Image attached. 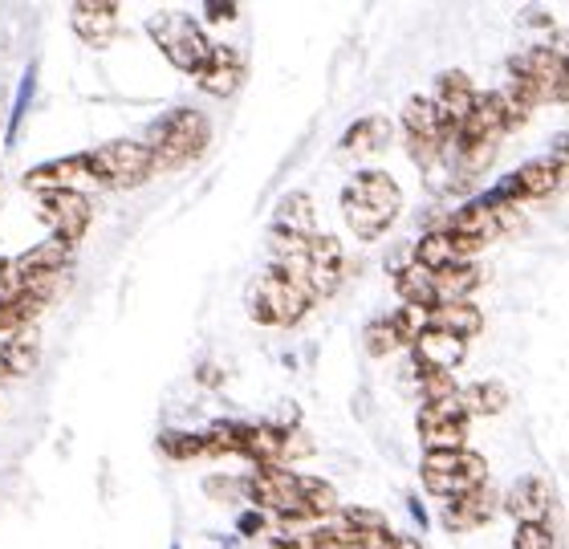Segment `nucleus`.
Returning <instances> with one entry per match:
<instances>
[{
  "label": "nucleus",
  "instance_id": "f3484780",
  "mask_svg": "<svg viewBox=\"0 0 569 549\" xmlns=\"http://www.w3.org/2000/svg\"><path fill=\"white\" fill-rule=\"evenodd\" d=\"M73 33L90 46H107L119 33V4L114 0H78L70 9Z\"/></svg>",
  "mask_w": 569,
  "mask_h": 549
},
{
  "label": "nucleus",
  "instance_id": "a878e982",
  "mask_svg": "<svg viewBox=\"0 0 569 549\" xmlns=\"http://www.w3.org/2000/svg\"><path fill=\"white\" fill-rule=\"evenodd\" d=\"M456 399H460L463 416H500V411L509 407V387L492 379H480V382H472V387H463Z\"/></svg>",
  "mask_w": 569,
  "mask_h": 549
},
{
  "label": "nucleus",
  "instance_id": "cd10ccee",
  "mask_svg": "<svg viewBox=\"0 0 569 549\" xmlns=\"http://www.w3.org/2000/svg\"><path fill=\"white\" fill-rule=\"evenodd\" d=\"M37 370V342L29 338H0V379H24Z\"/></svg>",
  "mask_w": 569,
  "mask_h": 549
},
{
  "label": "nucleus",
  "instance_id": "39448f33",
  "mask_svg": "<svg viewBox=\"0 0 569 549\" xmlns=\"http://www.w3.org/2000/svg\"><path fill=\"white\" fill-rule=\"evenodd\" d=\"M509 78L521 82L529 94L541 102H553V107H566L569 98V73H566V58L561 49L553 46H529L521 49L517 58H509Z\"/></svg>",
  "mask_w": 569,
  "mask_h": 549
},
{
  "label": "nucleus",
  "instance_id": "ea45409f",
  "mask_svg": "<svg viewBox=\"0 0 569 549\" xmlns=\"http://www.w3.org/2000/svg\"><path fill=\"white\" fill-rule=\"evenodd\" d=\"M269 549H297V538H277L269 541Z\"/></svg>",
  "mask_w": 569,
  "mask_h": 549
},
{
  "label": "nucleus",
  "instance_id": "c9c22d12",
  "mask_svg": "<svg viewBox=\"0 0 569 549\" xmlns=\"http://www.w3.org/2000/svg\"><path fill=\"white\" fill-rule=\"evenodd\" d=\"M237 4H224V0H212V4H208V9H203V17H208V21H237Z\"/></svg>",
  "mask_w": 569,
  "mask_h": 549
},
{
  "label": "nucleus",
  "instance_id": "dca6fc26",
  "mask_svg": "<svg viewBox=\"0 0 569 549\" xmlns=\"http://www.w3.org/2000/svg\"><path fill=\"white\" fill-rule=\"evenodd\" d=\"M505 509L512 513L517 526H546L549 509H553V492L541 477H521L505 492Z\"/></svg>",
  "mask_w": 569,
  "mask_h": 549
},
{
  "label": "nucleus",
  "instance_id": "c756f323",
  "mask_svg": "<svg viewBox=\"0 0 569 549\" xmlns=\"http://www.w3.org/2000/svg\"><path fill=\"white\" fill-rule=\"evenodd\" d=\"M281 232H293V237H313L318 228H313V203H309V196H301V191H293V196H284L281 208H277V224Z\"/></svg>",
  "mask_w": 569,
  "mask_h": 549
},
{
  "label": "nucleus",
  "instance_id": "5701e85b",
  "mask_svg": "<svg viewBox=\"0 0 569 549\" xmlns=\"http://www.w3.org/2000/svg\"><path fill=\"white\" fill-rule=\"evenodd\" d=\"M480 281H485V269L476 261H456V264H448V269H436V273H431L436 306H443V301H468V293H472Z\"/></svg>",
  "mask_w": 569,
  "mask_h": 549
},
{
  "label": "nucleus",
  "instance_id": "f704fd0d",
  "mask_svg": "<svg viewBox=\"0 0 569 549\" xmlns=\"http://www.w3.org/2000/svg\"><path fill=\"white\" fill-rule=\"evenodd\" d=\"M203 489L212 492L216 501H237V497H244V480L237 477H208V485Z\"/></svg>",
  "mask_w": 569,
  "mask_h": 549
},
{
  "label": "nucleus",
  "instance_id": "b1692460",
  "mask_svg": "<svg viewBox=\"0 0 569 549\" xmlns=\"http://www.w3.org/2000/svg\"><path fill=\"white\" fill-rule=\"evenodd\" d=\"M488 94H492V107H497L500 122H505V131H517V127H525V122L533 119L537 98L529 94L521 82L505 78V86H500V90H488Z\"/></svg>",
  "mask_w": 569,
  "mask_h": 549
},
{
  "label": "nucleus",
  "instance_id": "1a4fd4ad",
  "mask_svg": "<svg viewBox=\"0 0 569 549\" xmlns=\"http://www.w3.org/2000/svg\"><path fill=\"white\" fill-rule=\"evenodd\" d=\"M476 90L472 78L463 70H448L439 73L436 82V94H431V110H436V122H439V139H443V156L451 151V143H456V134H460V127L468 122V114H472V102H476Z\"/></svg>",
  "mask_w": 569,
  "mask_h": 549
},
{
  "label": "nucleus",
  "instance_id": "c85d7f7f",
  "mask_svg": "<svg viewBox=\"0 0 569 549\" xmlns=\"http://www.w3.org/2000/svg\"><path fill=\"white\" fill-rule=\"evenodd\" d=\"M395 289H399L403 306H416V310H431V306H436V293H431V273H427V269H419V264H403V269L395 273Z\"/></svg>",
  "mask_w": 569,
  "mask_h": 549
},
{
  "label": "nucleus",
  "instance_id": "72a5a7b5",
  "mask_svg": "<svg viewBox=\"0 0 569 549\" xmlns=\"http://www.w3.org/2000/svg\"><path fill=\"white\" fill-rule=\"evenodd\" d=\"M553 529L549 526H517L512 533V549H553Z\"/></svg>",
  "mask_w": 569,
  "mask_h": 549
},
{
  "label": "nucleus",
  "instance_id": "6e6552de",
  "mask_svg": "<svg viewBox=\"0 0 569 549\" xmlns=\"http://www.w3.org/2000/svg\"><path fill=\"white\" fill-rule=\"evenodd\" d=\"M488 480V460L480 452L456 448V452H427L423 456V489L436 497H460Z\"/></svg>",
  "mask_w": 569,
  "mask_h": 549
},
{
  "label": "nucleus",
  "instance_id": "2eb2a0df",
  "mask_svg": "<svg viewBox=\"0 0 569 549\" xmlns=\"http://www.w3.org/2000/svg\"><path fill=\"white\" fill-rule=\"evenodd\" d=\"M500 509V492L492 485H476V489L451 497L448 509H443V521H448L456 533H468V529H485Z\"/></svg>",
  "mask_w": 569,
  "mask_h": 549
},
{
  "label": "nucleus",
  "instance_id": "f257e3e1",
  "mask_svg": "<svg viewBox=\"0 0 569 549\" xmlns=\"http://www.w3.org/2000/svg\"><path fill=\"white\" fill-rule=\"evenodd\" d=\"M403 212V188L387 171H358L342 188V216L350 232L362 240L382 237Z\"/></svg>",
  "mask_w": 569,
  "mask_h": 549
},
{
  "label": "nucleus",
  "instance_id": "9d476101",
  "mask_svg": "<svg viewBox=\"0 0 569 549\" xmlns=\"http://www.w3.org/2000/svg\"><path fill=\"white\" fill-rule=\"evenodd\" d=\"M33 208L53 228V240H66V244H78L86 237L90 220H94L90 196H78V191H46V196H33Z\"/></svg>",
  "mask_w": 569,
  "mask_h": 549
},
{
  "label": "nucleus",
  "instance_id": "2f4dec72",
  "mask_svg": "<svg viewBox=\"0 0 569 549\" xmlns=\"http://www.w3.org/2000/svg\"><path fill=\"white\" fill-rule=\"evenodd\" d=\"M362 342H367L370 359H391L395 350H403L399 347V330H395L391 313H387V318H375V322L362 330Z\"/></svg>",
  "mask_w": 569,
  "mask_h": 549
},
{
  "label": "nucleus",
  "instance_id": "7ed1b4c3",
  "mask_svg": "<svg viewBox=\"0 0 569 549\" xmlns=\"http://www.w3.org/2000/svg\"><path fill=\"white\" fill-rule=\"evenodd\" d=\"M82 159H86L90 180H94L98 188L131 191V188H142V183L154 176L151 147L142 143V139H114V143H102V147H94V151H82Z\"/></svg>",
  "mask_w": 569,
  "mask_h": 549
},
{
  "label": "nucleus",
  "instance_id": "393cba45",
  "mask_svg": "<svg viewBox=\"0 0 569 549\" xmlns=\"http://www.w3.org/2000/svg\"><path fill=\"white\" fill-rule=\"evenodd\" d=\"M387 143H391V119H382V114H367L342 134V151L350 156H375Z\"/></svg>",
  "mask_w": 569,
  "mask_h": 549
},
{
  "label": "nucleus",
  "instance_id": "e433bc0d",
  "mask_svg": "<svg viewBox=\"0 0 569 549\" xmlns=\"http://www.w3.org/2000/svg\"><path fill=\"white\" fill-rule=\"evenodd\" d=\"M261 529H264V513H257V509H252V513L240 517V533H244V538H257Z\"/></svg>",
  "mask_w": 569,
  "mask_h": 549
},
{
  "label": "nucleus",
  "instance_id": "f03ea898",
  "mask_svg": "<svg viewBox=\"0 0 569 549\" xmlns=\"http://www.w3.org/2000/svg\"><path fill=\"white\" fill-rule=\"evenodd\" d=\"M208 139H212L208 114L196 107H176L171 114L154 122L151 139H142V143L151 147L154 171H179L208 151Z\"/></svg>",
  "mask_w": 569,
  "mask_h": 549
},
{
  "label": "nucleus",
  "instance_id": "423d86ee",
  "mask_svg": "<svg viewBox=\"0 0 569 549\" xmlns=\"http://www.w3.org/2000/svg\"><path fill=\"white\" fill-rule=\"evenodd\" d=\"M293 477L297 472H289V468H257L252 477H244V497L257 505V513H273L281 526H306L313 517L306 513V505L297 497Z\"/></svg>",
  "mask_w": 569,
  "mask_h": 549
},
{
  "label": "nucleus",
  "instance_id": "aec40b11",
  "mask_svg": "<svg viewBox=\"0 0 569 549\" xmlns=\"http://www.w3.org/2000/svg\"><path fill=\"white\" fill-rule=\"evenodd\" d=\"M427 330H439V335L468 342V338H476L485 330V313L476 310L472 301H443V306L427 310Z\"/></svg>",
  "mask_w": 569,
  "mask_h": 549
},
{
  "label": "nucleus",
  "instance_id": "f8f14e48",
  "mask_svg": "<svg viewBox=\"0 0 569 549\" xmlns=\"http://www.w3.org/2000/svg\"><path fill=\"white\" fill-rule=\"evenodd\" d=\"M561 180H566V156H546V159H529L525 168L505 176V180L497 183V191L509 203L546 200V196H553V191L561 188Z\"/></svg>",
  "mask_w": 569,
  "mask_h": 549
},
{
  "label": "nucleus",
  "instance_id": "0eeeda50",
  "mask_svg": "<svg viewBox=\"0 0 569 549\" xmlns=\"http://www.w3.org/2000/svg\"><path fill=\"white\" fill-rule=\"evenodd\" d=\"M309 306H313V298H309L306 289L293 286V281H284V277H277V273H264L261 281L249 289L252 322L277 326V330L301 322V318L309 313Z\"/></svg>",
  "mask_w": 569,
  "mask_h": 549
},
{
  "label": "nucleus",
  "instance_id": "4468645a",
  "mask_svg": "<svg viewBox=\"0 0 569 549\" xmlns=\"http://www.w3.org/2000/svg\"><path fill=\"white\" fill-rule=\"evenodd\" d=\"M21 183L33 191V196H46V191H78V196H90V188H98V183L90 180V171H86L82 156L49 159V163H41V168L24 171Z\"/></svg>",
  "mask_w": 569,
  "mask_h": 549
},
{
  "label": "nucleus",
  "instance_id": "bb28decb",
  "mask_svg": "<svg viewBox=\"0 0 569 549\" xmlns=\"http://www.w3.org/2000/svg\"><path fill=\"white\" fill-rule=\"evenodd\" d=\"M293 485H297V497H301V505H306V513L313 517V521H326V517H333L338 509H342L330 480H321V477H293Z\"/></svg>",
  "mask_w": 569,
  "mask_h": 549
},
{
  "label": "nucleus",
  "instance_id": "a211bd4d",
  "mask_svg": "<svg viewBox=\"0 0 569 549\" xmlns=\"http://www.w3.org/2000/svg\"><path fill=\"white\" fill-rule=\"evenodd\" d=\"M196 82L200 90H208L212 98H232L244 82V61H240L237 49L228 46H212L208 61H203V70L196 73Z\"/></svg>",
  "mask_w": 569,
  "mask_h": 549
},
{
  "label": "nucleus",
  "instance_id": "4c0bfd02",
  "mask_svg": "<svg viewBox=\"0 0 569 549\" xmlns=\"http://www.w3.org/2000/svg\"><path fill=\"white\" fill-rule=\"evenodd\" d=\"M297 549H338V546H333V541L326 538V533H321V529H313V533H309V538H297Z\"/></svg>",
  "mask_w": 569,
  "mask_h": 549
},
{
  "label": "nucleus",
  "instance_id": "a19ab883",
  "mask_svg": "<svg viewBox=\"0 0 569 549\" xmlns=\"http://www.w3.org/2000/svg\"><path fill=\"white\" fill-rule=\"evenodd\" d=\"M4 273H9V261H4V257H0V281H4Z\"/></svg>",
  "mask_w": 569,
  "mask_h": 549
},
{
  "label": "nucleus",
  "instance_id": "4be33fe9",
  "mask_svg": "<svg viewBox=\"0 0 569 549\" xmlns=\"http://www.w3.org/2000/svg\"><path fill=\"white\" fill-rule=\"evenodd\" d=\"M443 228H448V232H460V237H468V240H480V244H488L492 237H500L497 212H492V203H488L485 196L460 203V208L448 216V224Z\"/></svg>",
  "mask_w": 569,
  "mask_h": 549
},
{
  "label": "nucleus",
  "instance_id": "6ab92c4d",
  "mask_svg": "<svg viewBox=\"0 0 569 549\" xmlns=\"http://www.w3.org/2000/svg\"><path fill=\"white\" fill-rule=\"evenodd\" d=\"M49 293L37 289H17V293H0V338H24V330L46 313Z\"/></svg>",
  "mask_w": 569,
  "mask_h": 549
},
{
  "label": "nucleus",
  "instance_id": "7c9ffc66",
  "mask_svg": "<svg viewBox=\"0 0 569 549\" xmlns=\"http://www.w3.org/2000/svg\"><path fill=\"white\" fill-rule=\"evenodd\" d=\"M159 452H163L167 460L188 465V460H200V456H208V440H203V436H196V431H163V436H159Z\"/></svg>",
  "mask_w": 569,
  "mask_h": 549
},
{
  "label": "nucleus",
  "instance_id": "58836bf2",
  "mask_svg": "<svg viewBox=\"0 0 569 549\" xmlns=\"http://www.w3.org/2000/svg\"><path fill=\"white\" fill-rule=\"evenodd\" d=\"M382 549H423L416 538H403V533H391V538L382 541Z\"/></svg>",
  "mask_w": 569,
  "mask_h": 549
},
{
  "label": "nucleus",
  "instance_id": "20e7f679",
  "mask_svg": "<svg viewBox=\"0 0 569 549\" xmlns=\"http://www.w3.org/2000/svg\"><path fill=\"white\" fill-rule=\"evenodd\" d=\"M147 29H151L154 46L163 49V58L176 70L191 73V78L203 70V61L212 53V37H208V29L191 12H154Z\"/></svg>",
  "mask_w": 569,
  "mask_h": 549
},
{
  "label": "nucleus",
  "instance_id": "ddd939ff",
  "mask_svg": "<svg viewBox=\"0 0 569 549\" xmlns=\"http://www.w3.org/2000/svg\"><path fill=\"white\" fill-rule=\"evenodd\" d=\"M403 139H407L411 159H416L423 171L443 163V139H439V122H436V110H431V98L416 94L403 107Z\"/></svg>",
  "mask_w": 569,
  "mask_h": 549
},
{
  "label": "nucleus",
  "instance_id": "9b49d317",
  "mask_svg": "<svg viewBox=\"0 0 569 549\" xmlns=\"http://www.w3.org/2000/svg\"><path fill=\"white\" fill-rule=\"evenodd\" d=\"M419 440L427 452H456L468 440V416H463L460 399H436V403L419 407Z\"/></svg>",
  "mask_w": 569,
  "mask_h": 549
},
{
  "label": "nucleus",
  "instance_id": "412c9836",
  "mask_svg": "<svg viewBox=\"0 0 569 549\" xmlns=\"http://www.w3.org/2000/svg\"><path fill=\"white\" fill-rule=\"evenodd\" d=\"M411 355H416V367L451 370V375H456V367H460L463 355H468V342H460V338H451V335H439V330H423V335L416 338Z\"/></svg>",
  "mask_w": 569,
  "mask_h": 549
},
{
  "label": "nucleus",
  "instance_id": "473e14b6",
  "mask_svg": "<svg viewBox=\"0 0 569 549\" xmlns=\"http://www.w3.org/2000/svg\"><path fill=\"white\" fill-rule=\"evenodd\" d=\"M416 375H419V391H423V403H436V399H451V395H460V387H456V375H451V370L416 367Z\"/></svg>",
  "mask_w": 569,
  "mask_h": 549
}]
</instances>
